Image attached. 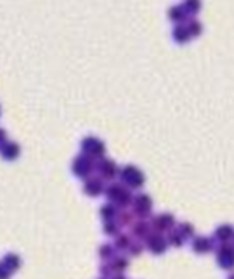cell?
<instances>
[{
	"label": "cell",
	"instance_id": "1",
	"mask_svg": "<svg viewBox=\"0 0 234 279\" xmlns=\"http://www.w3.org/2000/svg\"><path fill=\"white\" fill-rule=\"evenodd\" d=\"M105 196H107V199L110 202H113V205L120 207V208L131 205V203L134 202V197H132L131 192L120 183L110 185L107 189H105Z\"/></svg>",
	"mask_w": 234,
	"mask_h": 279
},
{
	"label": "cell",
	"instance_id": "2",
	"mask_svg": "<svg viewBox=\"0 0 234 279\" xmlns=\"http://www.w3.org/2000/svg\"><path fill=\"white\" fill-rule=\"evenodd\" d=\"M120 177H121L124 185H127L129 188H134V189H138V188H141L144 185V175H143V173L138 168L132 166V165L126 166L120 173Z\"/></svg>",
	"mask_w": 234,
	"mask_h": 279
},
{
	"label": "cell",
	"instance_id": "3",
	"mask_svg": "<svg viewBox=\"0 0 234 279\" xmlns=\"http://www.w3.org/2000/svg\"><path fill=\"white\" fill-rule=\"evenodd\" d=\"M82 154H86L92 158H102L105 154V146L101 140L97 137H87L82 140Z\"/></svg>",
	"mask_w": 234,
	"mask_h": 279
},
{
	"label": "cell",
	"instance_id": "4",
	"mask_svg": "<svg viewBox=\"0 0 234 279\" xmlns=\"http://www.w3.org/2000/svg\"><path fill=\"white\" fill-rule=\"evenodd\" d=\"M93 171V162H92V157L86 155V154H81L76 160L73 162V174L86 178L90 173Z\"/></svg>",
	"mask_w": 234,
	"mask_h": 279
},
{
	"label": "cell",
	"instance_id": "5",
	"mask_svg": "<svg viewBox=\"0 0 234 279\" xmlns=\"http://www.w3.org/2000/svg\"><path fill=\"white\" fill-rule=\"evenodd\" d=\"M217 261L222 268H227V270L234 268V246L223 244L217 251Z\"/></svg>",
	"mask_w": 234,
	"mask_h": 279
},
{
	"label": "cell",
	"instance_id": "6",
	"mask_svg": "<svg viewBox=\"0 0 234 279\" xmlns=\"http://www.w3.org/2000/svg\"><path fill=\"white\" fill-rule=\"evenodd\" d=\"M152 209V200L146 194H138L134 199V212L138 214V217H146Z\"/></svg>",
	"mask_w": 234,
	"mask_h": 279
},
{
	"label": "cell",
	"instance_id": "7",
	"mask_svg": "<svg viewBox=\"0 0 234 279\" xmlns=\"http://www.w3.org/2000/svg\"><path fill=\"white\" fill-rule=\"evenodd\" d=\"M97 171H98V174L105 180H112L116 177V174H118V168H116V165L112 162V160H107V158H101V162L97 165Z\"/></svg>",
	"mask_w": 234,
	"mask_h": 279
},
{
	"label": "cell",
	"instance_id": "8",
	"mask_svg": "<svg viewBox=\"0 0 234 279\" xmlns=\"http://www.w3.org/2000/svg\"><path fill=\"white\" fill-rule=\"evenodd\" d=\"M84 191H86L87 196L98 197L100 194H102V191H104L102 181H101L98 177L86 178V183H84Z\"/></svg>",
	"mask_w": 234,
	"mask_h": 279
},
{
	"label": "cell",
	"instance_id": "9",
	"mask_svg": "<svg viewBox=\"0 0 234 279\" xmlns=\"http://www.w3.org/2000/svg\"><path fill=\"white\" fill-rule=\"evenodd\" d=\"M152 227L157 233L166 231V230L174 227V217L171 216V214H162V216H157L152 222Z\"/></svg>",
	"mask_w": 234,
	"mask_h": 279
},
{
	"label": "cell",
	"instance_id": "10",
	"mask_svg": "<svg viewBox=\"0 0 234 279\" xmlns=\"http://www.w3.org/2000/svg\"><path fill=\"white\" fill-rule=\"evenodd\" d=\"M147 246H149V250H151L152 253L160 254V253H163L166 250V241L158 233H154L147 241Z\"/></svg>",
	"mask_w": 234,
	"mask_h": 279
},
{
	"label": "cell",
	"instance_id": "11",
	"mask_svg": "<svg viewBox=\"0 0 234 279\" xmlns=\"http://www.w3.org/2000/svg\"><path fill=\"white\" fill-rule=\"evenodd\" d=\"M193 248L196 253H200V254H203V253H208L211 251L212 248V244L208 238H197L193 244Z\"/></svg>",
	"mask_w": 234,
	"mask_h": 279
},
{
	"label": "cell",
	"instance_id": "12",
	"mask_svg": "<svg viewBox=\"0 0 234 279\" xmlns=\"http://www.w3.org/2000/svg\"><path fill=\"white\" fill-rule=\"evenodd\" d=\"M2 152H3V157L6 160H16L20 154V147H19L17 143H5Z\"/></svg>",
	"mask_w": 234,
	"mask_h": 279
},
{
	"label": "cell",
	"instance_id": "13",
	"mask_svg": "<svg viewBox=\"0 0 234 279\" xmlns=\"http://www.w3.org/2000/svg\"><path fill=\"white\" fill-rule=\"evenodd\" d=\"M233 236H234V228L231 225H222V227L216 230V238L222 242H228Z\"/></svg>",
	"mask_w": 234,
	"mask_h": 279
},
{
	"label": "cell",
	"instance_id": "14",
	"mask_svg": "<svg viewBox=\"0 0 234 279\" xmlns=\"http://www.w3.org/2000/svg\"><path fill=\"white\" fill-rule=\"evenodd\" d=\"M3 267L6 268V270H9V272L17 270V268L20 267V259H19L16 254H8V256L5 257Z\"/></svg>",
	"mask_w": 234,
	"mask_h": 279
},
{
	"label": "cell",
	"instance_id": "15",
	"mask_svg": "<svg viewBox=\"0 0 234 279\" xmlns=\"http://www.w3.org/2000/svg\"><path fill=\"white\" fill-rule=\"evenodd\" d=\"M116 216V209L113 205H110V203H107V205H104L101 208V217L105 220V222H110L113 217Z\"/></svg>",
	"mask_w": 234,
	"mask_h": 279
},
{
	"label": "cell",
	"instance_id": "16",
	"mask_svg": "<svg viewBox=\"0 0 234 279\" xmlns=\"http://www.w3.org/2000/svg\"><path fill=\"white\" fill-rule=\"evenodd\" d=\"M147 231H149V225L143 220L138 222L136 225H134V230H132L134 236H136V238H143V236L147 234Z\"/></svg>",
	"mask_w": 234,
	"mask_h": 279
},
{
	"label": "cell",
	"instance_id": "17",
	"mask_svg": "<svg viewBox=\"0 0 234 279\" xmlns=\"http://www.w3.org/2000/svg\"><path fill=\"white\" fill-rule=\"evenodd\" d=\"M180 234L183 236V238H193V234H194V227L191 223H186V222H183V223H180L178 225V230H177Z\"/></svg>",
	"mask_w": 234,
	"mask_h": 279
},
{
	"label": "cell",
	"instance_id": "18",
	"mask_svg": "<svg viewBox=\"0 0 234 279\" xmlns=\"http://www.w3.org/2000/svg\"><path fill=\"white\" fill-rule=\"evenodd\" d=\"M183 239L185 238L178 231H172L171 234H169V238H167L169 244L174 245V246H182L183 245Z\"/></svg>",
	"mask_w": 234,
	"mask_h": 279
},
{
	"label": "cell",
	"instance_id": "19",
	"mask_svg": "<svg viewBox=\"0 0 234 279\" xmlns=\"http://www.w3.org/2000/svg\"><path fill=\"white\" fill-rule=\"evenodd\" d=\"M131 245V239L127 238L126 234H123V236H120L118 239H116V246H118L120 250H124V248H127V246Z\"/></svg>",
	"mask_w": 234,
	"mask_h": 279
},
{
	"label": "cell",
	"instance_id": "20",
	"mask_svg": "<svg viewBox=\"0 0 234 279\" xmlns=\"http://www.w3.org/2000/svg\"><path fill=\"white\" fill-rule=\"evenodd\" d=\"M188 31L189 30H186V28H182V27H178L177 30H175V33H174V37L177 39V40H180V42H183L186 37H188Z\"/></svg>",
	"mask_w": 234,
	"mask_h": 279
},
{
	"label": "cell",
	"instance_id": "21",
	"mask_svg": "<svg viewBox=\"0 0 234 279\" xmlns=\"http://www.w3.org/2000/svg\"><path fill=\"white\" fill-rule=\"evenodd\" d=\"M104 230H105V234H109V236H113L118 233V227H116L113 222H105Z\"/></svg>",
	"mask_w": 234,
	"mask_h": 279
},
{
	"label": "cell",
	"instance_id": "22",
	"mask_svg": "<svg viewBox=\"0 0 234 279\" xmlns=\"http://www.w3.org/2000/svg\"><path fill=\"white\" fill-rule=\"evenodd\" d=\"M126 267H127V261H126V259H116L115 264H112V270L121 272V270H124Z\"/></svg>",
	"mask_w": 234,
	"mask_h": 279
},
{
	"label": "cell",
	"instance_id": "23",
	"mask_svg": "<svg viewBox=\"0 0 234 279\" xmlns=\"http://www.w3.org/2000/svg\"><path fill=\"white\" fill-rule=\"evenodd\" d=\"M112 253H113V248H112L110 245H104L102 248L100 250V256L104 257V259H107V257H110Z\"/></svg>",
	"mask_w": 234,
	"mask_h": 279
},
{
	"label": "cell",
	"instance_id": "24",
	"mask_svg": "<svg viewBox=\"0 0 234 279\" xmlns=\"http://www.w3.org/2000/svg\"><path fill=\"white\" fill-rule=\"evenodd\" d=\"M132 212H121L120 214V223L121 225H129L132 222Z\"/></svg>",
	"mask_w": 234,
	"mask_h": 279
},
{
	"label": "cell",
	"instance_id": "25",
	"mask_svg": "<svg viewBox=\"0 0 234 279\" xmlns=\"http://www.w3.org/2000/svg\"><path fill=\"white\" fill-rule=\"evenodd\" d=\"M182 8H180V6H177V8H172L171 9V16L174 17V20H175V17H177V20H180V19H182Z\"/></svg>",
	"mask_w": 234,
	"mask_h": 279
},
{
	"label": "cell",
	"instance_id": "26",
	"mask_svg": "<svg viewBox=\"0 0 234 279\" xmlns=\"http://www.w3.org/2000/svg\"><path fill=\"white\" fill-rule=\"evenodd\" d=\"M186 3H188L191 11H197V9H199V2H197V0H186Z\"/></svg>",
	"mask_w": 234,
	"mask_h": 279
},
{
	"label": "cell",
	"instance_id": "27",
	"mask_svg": "<svg viewBox=\"0 0 234 279\" xmlns=\"http://www.w3.org/2000/svg\"><path fill=\"white\" fill-rule=\"evenodd\" d=\"M141 250H143V246H141V245H134V246H132V254H134V256L140 254Z\"/></svg>",
	"mask_w": 234,
	"mask_h": 279
},
{
	"label": "cell",
	"instance_id": "28",
	"mask_svg": "<svg viewBox=\"0 0 234 279\" xmlns=\"http://www.w3.org/2000/svg\"><path fill=\"white\" fill-rule=\"evenodd\" d=\"M228 279H234V275H231V276H230Z\"/></svg>",
	"mask_w": 234,
	"mask_h": 279
},
{
	"label": "cell",
	"instance_id": "29",
	"mask_svg": "<svg viewBox=\"0 0 234 279\" xmlns=\"http://www.w3.org/2000/svg\"><path fill=\"white\" fill-rule=\"evenodd\" d=\"M116 279H124V278H121V276H118V278H116Z\"/></svg>",
	"mask_w": 234,
	"mask_h": 279
}]
</instances>
